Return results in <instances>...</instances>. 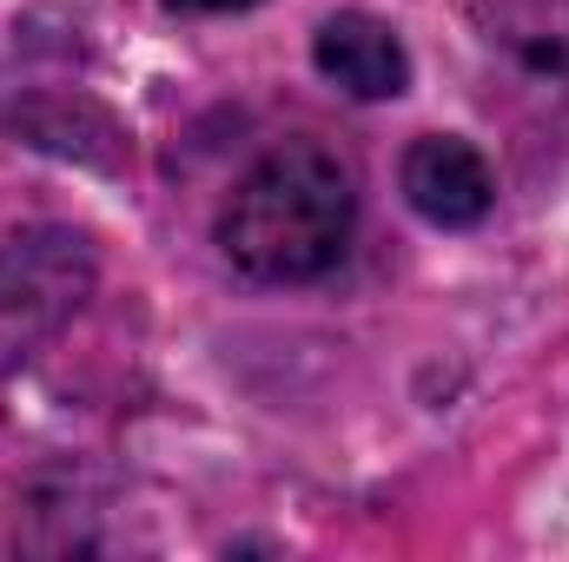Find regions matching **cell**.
Wrapping results in <instances>:
<instances>
[{"label":"cell","instance_id":"obj_1","mask_svg":"<svg viewBox=\"0 0 569 562\" xmlns=\"http://www.w3.org/2000/svg\"><path fill=\"white\" fill-rule=\"evenodd\" d=\"M351 225H358L351 165L318 140H284L232 185L219 212V245L246 279L305 284L345 259Z\"/></svg>","mask_w":569,"mask_h":562},{"label":"cell","instance_id":"obj_2","mask_svg":"<svg viewBox=\"0 0 569 562\" xmlns=\"http://www.w3.org/2000/svg\"><path fill=\"white\" fill-rule=\"evenodd\" d=\"M93 245L67 225H27L0 239V378L33 364L73 311L93 298Z\"/></svg>","mask_w":569,"mask_h":562},{"label":"cell","instance_id":"obj_3","mask_svg":"<svg viewBox=\"0 0 569 562\" xmlns=\"http://www.w3.org/2000/svg\"><path fill=\"white\" fill-rule=\"evenodd\" d=\"M398 179H405L411 212L430 219V225H443V232L483 225L490 205H497V172H490V159L470 140H457V133H425V140H411Z\"/></svg>","mask_w":569,"mask_h":562},{"label":"cell","instance_id":"obj_4","mask_svg":"<svg viewBox=\"0 0 569 562\" xmlns=\"http://www.w3.org/2000/svg\"><path fill=\"white\" fill-rule=\"evenodd\" d=\"M483 40L530 93H569V0H483Z\"/></svg>","mask_w":569,"mask_h":562},{"label":"cell","instance_id":"obj_5","mask_svg":"<svg viewBox=\"0 0 569 562\" xmlns=\"http://www.w3.org/2000/svg\"><path fill=\"white\" fill-rule=\"evenodd\" d=\"M311 60L331 87H345L351 100H398L411 87V53L405 40L371 20V13H331L311 40Z\"/></svg>","mask_w":569,"mask_h":562},{"label":"cell","instance_id":"obj_6","mask_svg":"<svg viewBox=\"0 0 569 562\" xmlns=\"http://www.w3.org/2000/svg\"><path fill=\"white\" fill-rule=\"evenodd\" d=\"M166 7H186V13H239V7H259V0H166Z\"/></svg>","mask_w":569,"mask_h":562}]
</instances>
